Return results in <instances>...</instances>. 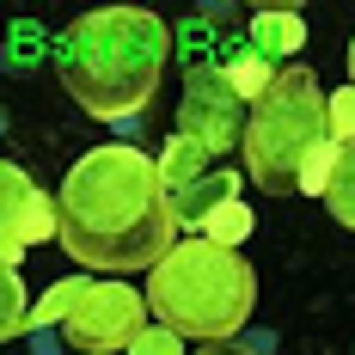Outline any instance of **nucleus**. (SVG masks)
<instances>
[{"instance_id":"obj_1","label":"nucleus","mask_w":355,"mask_h":355,"mask_svg":"<svg viewBox=\"0 0 355 355\" xmlns=\"http://www.w3.org/2000/svg\"><path fill=\"white\" fill-rule=\"evenodd\" d=\"M178 209L159 184V166L129 141H105L80 153L55 190V245L80 270L135 276L153 270L178 245Z\"/></svg>"},{"instance_id":"obj_2","label":"nucleus","mask_w":355,"mask_h":355,"mask_svg":"<svg viewBox=\"0 0 355 355\" xmlns=\"http://www.w3.org/2000/svg\"><path fill=\"white\" fill-rule=\"evenodd\" d=\"M166 62H172V25L147 6H98L55 37L62 92L92 123H123L147 110Z\"/></svg>"},{"instance_id":"obj_3","label":"nucleus","mask_w":355,"mask_h":355,"mask_svg":"<svg viewBox=\"0 0 355 355\" xmlns=\"http://www.w3.org/2000/svg\"><path fill=\"white\" fill-rule=\"evenodd\" d=\"M251 306H257V270L214 239H178L147 270V313L178 337L227 343L245 331Z\"/></svg>"},{"instance_id":"obj_4","label":"nucleus","mask_w":355,"mask_h":355,"mask_svg":"<svg viewBox=\"0 0 355 355\" xmlns=\"http://www.w3.org/2000/svg\"><path fill=\"white\" fill-rule=\"evenodd\" d=\"M319 141H331V123H324V92L319 73L306 62H288L270 92L245 110V178L270 196H294L300 190V166Z\"/></svg>"},{"instance_id":"obj_5","label":"nucleus","mask_w":355,"mask_h":355,"mask_svg":"<svg viewBox=\"0 0 355 355\" xmlns=\"http://www.w3.org/2000/svg\"><path fill=\"white\" fill-rule=\"evenodd\" d=\"M147 294L129 282H92L80 294V306H73L62 331H68L73 355H129V343L147 331Z\"/></svg>"},{"instance_id":"obj_6","label":"nucleus","mask_w":355,"mask_h":355,"mask_svg":"<svg viewBox=\"0 0 355 355\" xmlns=\"http://www.w3.org/2000/svg\"><path fill=\"white\" fill-rule=\"evenodd\" d=\"M178 135H190L209 159L245 141V105L233 98V86H227V68H220V62L190 68L184 105H178Z\"/></svg>"},{"instance_id":"obj_7","label":"nucleus","mask_w":355,"mask_h":355,"mask_svg":"<svg viewBox=\"0 0 355 355\" xmlns=\"http://www.w3.org/2000/svg\"><path fill=\"white\" fill-rule=\"evenodd\" d=\"M0 239L19 245V251L55 239V202H49V190L25 166H12V159H0Z\"/></svg>"},{"instance_id":"obj_8","label":"nucleus","mask_w":355,"mask_h":355,"mask_svg":"<svg viewBox=\"0 0 355 355\" xmlns=\"http://www.w3.org/2000/svg\"><path fill=\"white\" fill-rule=\"evenodd\" d=\"M306 49V19L294 6H257L251 12V55H263L276 68V55H300Z\"/></svg>"},{"instance_id":"obj_9","label":"nucleus","mask_w":355,"mask_h":355,"mask_svg":"<svg viewBox=\"0 0 355 355\" xmlns=\"http://www.w3.org/2000/svg\"><path fill=\"white\" fill-rule=\"evenodd\" d=\"M233 196H239V178H233V172H209V178H196L190 190H178V196H172L178 227H184V233H202V220H209L220 202H233Z\"/></svg>"},{"instance_id":"obj_10","label":"nucleus","mask_w":355,"mask_h":355,"mask_svg":"<svg viewBox=\"0 0 355 355\" xmlns=\"http://www.w3.org/2000/svg\"><path fill=\"white\" fill-rule=\"evenodd\" d=\"M153 166H159V184L178 196V190H190L196 178H209V153L190 141V135H172V141H166V153H159Z\"/></svg>"},{"instance_id":"obj_11","label":"nucleus","mask_w":355,"mask_h":355,"mask_svg":"<svg viewBox=\"0 0 355 355\" xmlns=\"http://www.w3.org/2000/svg\"><path fill=\"white\" fill-rule=\"evenodd\" d=\"M251 227H257V214H251V202H220V209L202 220V233L196 239H214V245H227V251H239V239H251Z\"/></svg>"},{"instance_id":"obj_12","label":"nucleus","mask_w":355,"mask_h":355,"mask_svg":"<svg viewBox=\"0 0 355 355\" xmlns=\"http://www.w3.org/2000/svg\"><path fill=\"white\" fill-rule=\"evenodd\" d=\"M25 331H31V300H25V282H19V270H12V263H0V343L25 337Z\"/></svg>"},{"instance_id":"obj_13","label":"nucleus","mask_w":355,"mask_h":355,"mask_svg":"<svg viewBox=\"0 0 355 355\" xmlns=\"http://www.w3.org/2000/svg\"><path fill=\"white\" fill-rule=\"evenodd\" d=\"M220 68H227V86H233V98H239V105H257V98H263V92H270V80H276V68H270V62H263V55H233V62H220Z\"/></svg>"},{"instance_id":"obj_14","label":"nucleus","mask_w":355,"mask_h":355,"mask_svg":"<svg viewBox=\"0 0 355 355\" xmlns=\"http://www.w3.org/2000/svg\"><path fill=\"white\" fill-rule=\"evenodd\" d=\"M324 209L355 233V141H343V153H337V172L324 184Z\"/></svg>"},{"instance_id":"obj_15","label":"nucleus","mask_w":355,"mask_h":355,"mask_svg":"<svg viewBox=\"0 0 355 355\" xmlns=\"http://www.w3.org/2000/svg\"><path fill=\"white\" fill-rule=\"evenodd\" d=\"M86 288H92V276H68V282H55V288H49V294L31 306V331H43V324H62L73 306H80V294H86Z\"/></svg>"},{"instance_id":"obj_16","label":"nucleus","mask_w":355,"mask_h":355,"mask_svg":"<svg viewBox=\"0 0 355 355\" xmlns=\"http://www.w3.org/2000/svg\"><path fill=\"white\" fill-rule=\"evenodd\" d=\"M337 153H343V141H319L306 153V166H300V190H306V196H324V184L337 172Z\"/></svg>"},{"instance_id":"obj_17","label":"nucleus","mask_w":355,"mask_h":355,"mask_svg":"<svg viewBox=\"0 0 355 355\" xmlns=\"http://www.w3.org/2000/svg\"><path fill=\"white\" fill-rule=\"evenodd\" d=\"M324 123H331V141H355V86L324 98Z\"/></svg>"},{"instance_id":"obj_18","label":"nucleus","mask_w":355,"mask_h":355,"mask_svg":"<svg viewBox=\"0 0 355 355\" xmlns=\"http://www.w3.org/2000/svg\"><path fill=\"white\" fill-rule=\"evenodd\" d=\"M129 355H184V337H178V331H166V324H147L141 337L129 343Z\"/></svg>"},{"instance_id":"obj_19","label":"nucleus","mask_w":355,"mask_h":355,"mask_svg":"<svg viewBox=\"0 0 355 355\" xmlns=\"http://www.w3.org/2000/svg\"><path fill=\"white\" fill-rule=\"evenodd\" d=\"M196 355H263V349H251V343H239V337H227V343H202Z\"/></svg>"},{"instance_id":"obj_20","label":"nucleus","mask_w":355,"mask_h":355,"mask_svg":"<svg viewBox=\"0 0 355 355\" xmlns=\"http://www.w3.org/2000/svg\"><path fill=\"white\" fill-rule=\"evenodd\" d=\"M349 86H355V43H349Z\"/></svg>"}]
</instances>
